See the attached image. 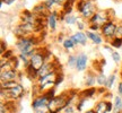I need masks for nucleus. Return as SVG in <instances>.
<instances>
[{
  "mask_svg": "<svg viewBox=\"0 0 122 113\" xmlns=\"http://www.w3.org/2000/svg\"><path fill=\"white\" fill-rule=\"evenodd\" d=\"M67 1H68V0H56L57 5H58V6H61V7H62V6H63Z\"/></svg>",
  "mask_w": 122,
  "mask_h": 113,
  "instance_id": "obj_34",
  "label": "nucleus"
},
{
  "mask_svg": "<svg viewBox=\"0 0 122 113\" xmlns=\"http://www.w3.org/2000/svg\"><path fill=\"white\" fill-rule=\"evenodd\" d=\"M76 65H77V53H71L68 56L67 59V66L69 67L70 69H76Z\"/></svg>",
  "mask_w": 122,
  "mask_h": 113,
  "instance_id": "obj_20",
  "label": "nucleus"
},
{
  "mask_svg": "<svg viewBox=\"0 0 122 113\" xmlns=\"http://www.w3.org/2000/svg\"><path fill=\"white\" fill-rule=\"evenodd\" d=\"M19 82L15 80V82H7V83H1V88L0 89H9V88H13L14 86H16Z\"/></svg>",
  "mask_w": 122,
  "mask_h": 113,
  "instance_id": "obj_26",
  "label": "nucleus"
},
{
  "mask_svg": "<svg viewBox=\"0 0 122 113\" xmlns=\"http://www.w3.org/2000/svg\"><path fill=\"white\" fill-rule=\"evenodd\" d=\"M93 109L96 111V113H112L113 112V101L100 100L96 102Z\"/></svg>",
  "mask_w": 122,
  "mask_h": 113,
  "instance_id": "obj_8",
  "label": "nucleus"
},
{
  "mask_svg": "<svg viewBox=\"0 0 122 113\" xmlns=\"http://www.w3.org/2000/svg\"><path fill=\"white\" fill-rule=\"evenodd\" d=\"M117 93H118V95H119V96H121V97H122V80H121V82H119V84H118Z\"/></svg>",
  "mask_w": 122,
  "mask_h": 113,
  "instance_id": "obj_32",
  "label": "nucleus"
},
{
  "mask_svg": "<svg viewBox=\"0 0 122 113\" xmlns=\"http://www.w3.org/2000/svg\"><path fill=\"white\" fill-rule=\"evenodd\" d=\"M121 74H122V65H121Z\"/></svg>",
  "mask_w": 122,
  "mask_h": 113,
  "instance_id": "obj_37",
  "label": "nucleus"
},
{
  "mask_svg": "<svg viewBox=\"0 0 122 113\" xmlns=\"http://www.w3.org/2000/svg\"><path fill=\"white\" fill-rule=\"evenodd\" d=\"M22 72L19 70L11 69V70H5L0 71V83H7V82H15V80H20Z\"/></svg>",
  "mask_w": 122,
  "mask_h": 113,
  "instance_id": "obj_7",
  "label": "nucleus"
},
{
  "mask_svg": "<svg viewBox=\"0 0 122 113\" xmlns=\"http://www.w3.org/2000/svg\"><path fill=\"white\" fill-rule=\"evenodd\" d=\"M109 44L114 49H120L122 48V39H120V37H114L112 41H110Z\"/></svg>",
  "mask_w": 122,
  "mask_h": 113,
  "instance_id": "obj_22",
  "label": "nucleus"
},
{
  "mask_svg": "<svg viewBox=\"0 0 122 113\" xmlns=\"http://www.w3.org/2000/svg\"><path fill=\"white\" fill-rule=\"evenodd\" d=\"M76 10L80 15V18L88 22L98 9L95 0H77Z\"/></svg>",
  "mask_w": 122,
  "mask_h": 113,
  "instance_id": "obj_2",
  "label": "nucleus"
},
{
  "mask_svg": "<svg viewBox=\"0 0 122 113\" xmlns=\"http://www.w3.org/2000/svg\"><path fill=\"white\" fill-rule=\"evenodd\" d=\"M96 76L94 70H87V74L85 75V79H84V86L89 88V87H94L96 84Z\"/></svg>",
  "mask_w": 122,
  "mask_h": 113,
  "instance_id": "obj_13",
  "label": "nucleus"
},
{
  "mask_svg": "<svg viewBox=\"0 0 122 113\" xmlns=\"http://www.w3.org/2000/svg\"><path fill=\"white\" fill-rule=\"evenodd\" d=\"M39 43L40 39L36 35L33 36H25V37H19L16 40L15 48L18 53L25 54L28 58H32L39 50Z\"/></svg>",
  "mask_w": 122,
  "mask_h": 113,
  "instance_id": "obj_1",
  "label": "nucleus"
},
{
  "mask_svg": "<svg viewBox=\"0 0 122 113\" xmlns=\"http://www.w3.org/2000/svg\"><path fill=\"white\" fill-rule=\"evenodd\" d=\"M115 82H117V74H111L110 76H107V85H106V89L110 91V89L113 87L114 84H115Z\"/></svg>",
  "mask_w": 122,
  "mask_h": 113,
  "instance_id": "obj_21",
  "label": "nucleus"
},
{
  "mask_svg": "<svg viewBox=\"0 0 122 113\" xmlns=\"http://www.w3.org/2000/svg\"><path fill=\"white\" fill-rule=\"evenodd\" d=\"M115 37H120L122 39V23H120L118 25V28H117V34H115Z\"/></svg>",
  "mask_w": 122,
  "mask_h": 113,
  "instance_id": "obj_30",
  "label": "nucleus"
},
{
  "mask_svg": "<svg viewBox=\"0 0 122 113\" xmlns=\"http://www.w3.org/2000/svg\"><path fill=\"white\" fill-rule=\"evenodd\" d=\"M62 48L67 50V51H70V50H74L76 46H77V44L75 43V41L71 39V36H66L65 40H63V42H62Z\"/></svg>",
  "mask_w": 122,
  "mask_h": 113,
  "instance_id": "obj_15",
  "label": "nucleus"
},
{
  "mask_svg": "<svg viewBox=\"0 0 122 113\" xmlns=\"http://www.w3.org/2000/svg\"><path fill=\"white\" fill-rule=\"evenodd\" d=\"M16 56L15 52H14L13 49H8L4 54H1V59H6V60H10V59H13L14 56Z\"/></svg>",
  "mask_w": 122,
  "mask_h": 113,
  "instance_id": "obj_24",
  "label": "nucleus"
},
{
  "mask_svg": "<svg viewBox=\"0 0 122 113\" xmlns=\"http://www.w3.org/2000/svg\"><path fill=\"white\" fill-rule=\"evenodd\" d=\"M1 93V102H16L20 101L26 94V89L20 83H18L16 86L9 89H0Z\"/></svg>",
  "mask_w": 122,
  "mask_h": 113,
  "instance_id": "obj_3",
  "label": "nucleus"
},
{
  "mask_svg": "<svg viewBox=\"0 0 122 113\" xmlns=\"http://www.w3.org/2000/svg\"><path fill=\"white\" fill-rule=\"evenodd\" d=\"M101 28H102V27L98 26V25H96V24H89V25H88V30L92 31V32H101Z\"/></svg>",
  "mask_w": 122,
  "mask_h": 113,
  "instance_id": "obj_28",
  "label": "nucleus"
},
{
  "mask_svg": "<svg viewBox=\"0 0 122 113\" xmlns=\"http://www.w3.org/2000/svg\"><path fill=\"white\" fill-rule=\"evenodd\" d=\"M96 84L100 87H104L106 88V85H107V76L101 71V72H97V76H96Z\"/></svg>",
  "mask_w": 122,
  "mask_h": 113,
  "instance_id": "obj_18",
  "label": "nucleus"
},
{
  "mask_svg": "<svg viewBox=\"0 0 122 113\" xmlns=\"http://www.w3.org/2000/svg\"><path fill=\"white\" fill-rule=\"evenodd\" d=\"M59 13L57 10H51L49 13L48 17H46V26L51 32H54L57 30V25H58V19H59Z\"/></svg>",
  "mask_w": 122,
  "mask_h": 113,
  "instance_id": "obj_10",
  "label": "nucleus"
},
{
  "mask_svg": "<svg viewBox=\"0 0 122 113\" xmlns=\"http://www.w3.org/2000/svg\"><path fill=\"white\" fill-rule=\"evenodd\" d=\"M122 112V97L119 95L113 96V112L112 113H121Z\"/></svg>",
  "mask_w": 122,
  "mask_h": 113,
  "instance_id": "obj_17",
  "label": "nucleus"
},
{
  "mask_svg": "<svg viewBox=\"0 0 122 113\" xmlns=\"http://www.w3.org/2000/svg\"><path fill=\"white\" fill-rule=\"evenodd\" d=\"M111 58H112V60L114 61V63H120L122 60L121 54H120L118 51H115V50H113V52L111 53Z\"/></svg>",
  "mask_w": 122,
  "mask_h": 113,
  "instance_id": "obj_25",
  "label": "nucleus"
},
{
  "mask_svg": "<svg viewBox=\"0 0 122 113\" xmlns=\"http://www.w3.org/2000/svg\"><path fill=\"white\" fill-rule=\"evenodd\" d=\"M86 34H87L88 40L94 45H102V44L104 43V37L98 32H92V31L88 30V31H86Z\"/></svg>",
  "mask_w": 122,
  "mask_h": 113,
  "instance_id": "obj_12",
  "label": "nucleus"
},
{
  "mask_svg": "<svg viewBox=\"0 0 122 113\" xmlns=\"http://www.w3.org/2000/svg\"><path fill=\"white\" fill-rule=\"evenodd\" d=\"M110 13H112V9H107V10H97L94 16L88 21V25L89 24H96L98 26H103L104 24H106L110 21H113V15H110Z\"/></svg>",
  "mask_w": 122,
  "mask_h": 113,
  "instance_id": "obj_4",
  "label": "nucleus"
},
{
  "mask_svg": "<svg viewBox=\"0 0 122 113\" xmlns=\"http://www.w3.org/2000/svg\"><path fill=\"white\" fill-rule=\"evenodd\" d=\"M89 63V58L85 52L77 53V65H76V71L78 72H84L86 71Z\"/></svg>",
  "mask_w": 122,
  "mask_h": 113,
  "instance_id": "obj_9",
  "label": "nucleus"
},
{
  "mask_svg": "<svg viewBox=\"0 0 122 113\" xmlns=\"http://www.w3.org/2000/svg\"><path fill=\"white\" fill-rule=\"evenodd\" d=\"M118 25L119 24L113 19V21H110V22H107L106 24H104V25L102 26L100 33L102 34V36L104 37V40L107 42V43L115 37Z\"/></svg>",
  "mask_w": 122,
  "mask_h": 113,
  "instance_id": "obj_5",
  "label": "nucleus"
},
{
  "mask_svg": "<svg viewBox=\"0 0 122 113\" xmlns=\"http://www.w3.org/2000/svg\"><path fill=\"white\" fill-rule=\"evenodd\" d=\"M32 11H33L35 15L41 16V17H48L49 13H50V10L45 7L44 2H40V4L35 5L34 7H33V10H32Z\"/></svg>",
  "mask_w": 122,
  "mask_h": 113,
  "instance_id": "obj_14",
  "label": "nucleus"
},
{
  "mask_svg": "<svg viewBox=\"0 0 122 113\" xmlns=\"http://www.w3.org/2000/svg\"><path fill=\"white\" fill-rule=\"evenodd\" d=\"M71 39L75 41V43L77 45H81V46H86L87 45V34L86 32H81V31H77L76 33H74L72 35H70Z\"/></svg>",
  "mask_w": 122,
  "mask_h": 113,
  "instance_id": "obj_11",
  "label": "nucleus"
},
{
  "mask_svg": "<svg viewBox=\"0 0 122 113\" xmlns=\"http://www.w3.org/2000/svg\"><path fill=\"white\" fill-rule=\"evenodd\" d=\"M98 92H97V88L95 87H89V88H86V89H84L83 92H80L79 93V96H81V97H86V98H93L95 94H97Z\"/></svg>",
  "mask_w": 122,
  "mask_h": 113,
  "instance_id": "obj_16",
  "label": "nucleus"
},
{
  "mask_svg": "<svg viewBox=\"0 0 122 113\" xmlns=\"http://www.w3.org/2000/svg\"><path fill=\"white\" fill-rule=\"evenodd\" d=\"M87 24H88V22H86V21H85V19H83V18H80V19L78 21V23L76 24V26H77L78 31L85 32V30L87 28Z\"/></svg>",
  "mask_w": 122,
  "mask_h": 113,
  "instance_id": "obj_23",
  "label": "nucleus"
},
{
  "mask_svg": "<svg viewBox=\"0 0 122 113\" xmlns=\"http://www.w3.org/2000/svg\"><path fill=\"white\" fill-rule=\"evenodd\" d=\"M8 50V46H7V42H5V41H1V54H4L6 51Z\"/></svg>",
  "mask_w": 122,
  "mask_h": 113,
  "instance_id": "obj_31",
  "label": "nucleus"
},
{
  "mask_svg": "<svg viewBox=\"0 0 122 113\" xmlns=\"http://www.w3.org/2000/svg\"><path fill=\"white\" fill-rule=\"evenodd\" d=\"M16 0H0V2H2V4H6V5H13Z\"/></svg>",
  "mask_w": 122,
  "mask_h": 113,
  "instance_id": "obj_33",
  "label": "nucleus"
},
{
  "mask_svg": "<svg viewBox=\"0 0 122 113\" xmlns=\"http://www.w3.org/2000/svg\"><path fill=\"white\" fill-rule=\"evenodd\" d=\"M120 76H121V80H122V74H120Z\"/></svg>",
  "mask_w": 122,
  "mask_h": 113,
  "instance_id": "obj_36",
  "label": "nucleus"
},
{
  "mask_svg": "<svg viewBox=\"0 0 122 113\" xmlns=\"http://www.w3.org/2000/svg\"><path fill=\"white\" fill-rule=\"evenodd\" d=\"M61 113H79V112L77 111L75 104H70V105H68V106H66L65 109L62 110Z\"/></svg>",
  "mask_w": 122,
  "mask_h": 113,
  "instance_id": "obj_27",
  "label": "nucleus"
},
{
  "mask_svg": "<svg viewBox=\"0 0 122 113\" xmlns=\"http://www.w3.org/2000/svg\"><path fill=\"white\" fill-rule=\"evenodd\" d=\"M121 113H122V112H121Z\"/></svg>",
  "mask_w": 122,
  "mask_h": 113,
  "instance_id": "obj_39",
  "label": "nucleus"
},
{
  "mask_svg": "<svg viewBox=\"0 0 122 113\" xmlns=\"http://www.w3.org/2000/svg\"><path fill=\"white\" fill-rule=\"evenodd\" d=\"M79 19H80L79 16H76L74 14H69V15H65L63 23H65L66 25H76Z\"/></svg>",
  "mask_w": 122,
  "mask_h": 113,
  "instance_id": "obj_19",
  "label": "nucleus"
},
{
  "mask_svg": "<svg viewBox=\"0 0 122 113\" xmlns=\"http://www.w3.org/2000/svg\"><path fill=\"white\" fill-rule=\"evenodd\" d=\"M95 1H96V0H95Z\"/></svg>",
  "mask_w": 122,
  "mask_h": 113,
  "instance_id": "obj_38",
  "label": "nucleus"
},
{
  "mask_svg": "<svg viewBox=\"0 0 122 113\" xmlns=\"http://www.w3.org/2000/svg\"><path fill=\"white\" fill-rule=\"evenodd\" d=\"M84 113H96V111L94 109H89V110H87V111H85Z\"/></svg>",
  "mask_w": 122,
  "mask_h": 113,
  "instance_id": "obj_35",
  "label": "nucleus"
},
{
  "mask_svg": "<svg viewBox=\"0 0 122 113\" xmlns=\"http://www.w3.org/2000/svg\"><path fill=\"white\" fill-rule=\"evenodd\" d=\"M52 98V96L50 95L49 93H45V94H40V95L33 97L32 100V103H30V106H32V110L33 112L37 111V110H42V109H46L49 105V102Z\"/></svg>",
  "mask_w": 122,
  "mask_h": 113,
  "instance_id": "obj_6",
  "label": "nucleus"
},
{
  "mask_svg": "<svg viewBox=\"0 0 122 113\" xmlns=\"http://www.w3.org/2000/svg\"><path fill=\"white\" fill-rule=\"evenodd\" d=\"M63 79H65V76H63V74L62 72H60V74L58 75V78H57V80H56V85H57V87L60 85L62 82H63Z\"/></svg>",
  "mask_w": 122,
  "mask_h": 113,
  "instance_id": "obj_29",
  "label": "nucleus"
}]
</instances>
